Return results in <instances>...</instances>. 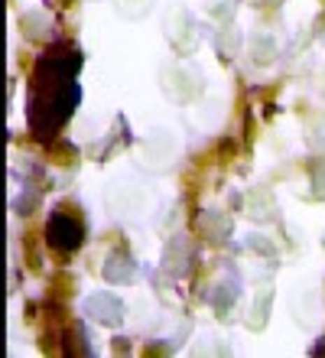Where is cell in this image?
I'll return each mask as SVG.
<instances>
[{
    "instance_id": "6da1fadb",
    "label": "cell",
    "mask_w": 325,
    "mask_h": 358,
    "mask_svg": "<svg viewBox=\"0 0 325 358\" xmlns=\"http://www.w3.org/2000/svg\"><path fill=\"white\" fill-rule=\"evenodd\" d=\"M46 238H49V245L56 248V251L68 255V251H75V248L82 245L85 235H82V225H78V222H72L65 212H56V215L49 218Z\"/></svg>"
},
{
    "instance_id": "7a4b0ae2",
    "label": "cell",
    "mask_w": 325,
    "mask_h": 358,
    "mask_svg": "<svg viewBox=\"0 0 325 358\" xmlns=\"http://www.w3.org/2000/svg\"><path fill=\"white\" fill-rule=\"evenodd\" d=\"M85 310L92 313V316H94L98 322H104V326H117V322L124 320V306H121V300H114L111 293H98V296H92Z\"/></svg>"
},
{
    "instance_id": "3957f363",
    "label": "cell",
    "mask_w": 325,
    "mask_h": 358,
    "mask_svg": "<svg viewBox=\"0 0 325 358\" xmlns=\"http://www.w3.org/2000/svg\"><path fill=\"white\" fill-rule=\"evenodd\" d=\"M270 300H273V293L263 290L257 296V303H251V316H247V322H251L254 329H260L263 322H267V310H270Z\"/></svg>"
},
{
    "instance_id": "277c9868",
    "label": "cell",
    "mask_w": 325,
    "mask_h": 358,
    "mask_svg": "<svg viewBox=\"0 0 325 358\" xmlns=\"http://www.w3.org/2000/svg\"><path fill=\"white\" fill-rule=\"evenodd\" d=\"M202 225H208V231H212L208 238H215V241H222L224 235H231V222L222 215H215V212H208V215L202 218Z\"/></svg>"
},
{
    "instance_id": "5b68a950",
    "label": "cell",
    "mask_w": 325,
    "mask_h": 358,
    "mask_svg": "<svg viewBox=\"0 0 325 358\" xmlns=\"http://www.w3.org/2000/svg\"><path fill=\"white\" fill-rule=\"evenodd\" d=\"M254 43H257V62H270V59H273V52H277V43H273L270 36H263V33H260V36H254Z\"/></svg>"
},
{
    "instance_id": "8992f818",
    "label": "cell",
    "mask_w": 325,
    "mask_h": 358,
    "mask_svg": "<svg viewBox=\"0 0 325 358\" xmlns=\"http://www.w3.org/2000/svg\"><path fill=\"white\" fill-rule=\"evenodd\" d=\"M312 173H316V186H312V199H325V160H319L316 166H312Z\"/></svg>"
},
{
    "instance_id": "52a82bcc",
    "label": "cell",
    "mask_w": 325,
    "mask_h": 358,
    "mask_svg": "<svg viewBox=\"0 0 325 358\" xmlns=\"http://www.w3.org/2000/svg\"><path fill=\"white\" fill-rule=\"evenodd\" d=\"M312 355H325V342H319L316 349H312Z\"/></svg>"
}]
</instances>
